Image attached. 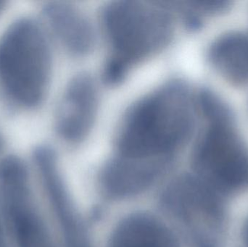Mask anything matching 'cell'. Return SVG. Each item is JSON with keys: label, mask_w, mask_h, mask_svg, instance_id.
Returning a JSON list of instances; mask_svg holds the SVG:
<instances>
[{"label": "cell", "mask_w": 248, "mask_h": 247, "mask_svg": "<svg viewBox=\"0 0 248 247\" xmlns=\"http://www.w3.org/2000/svg\"><path fill=\"white\" fill-rule=\"evenodd\" d=\"M197 98L181 80H172L136 102L116 137L118 156L170 162L190 139Z\"/></svg>", "instance_id": "cell-1"}, {"label": "cell", "mask_w": 248, "mask_h": 247, "mask_svg": "<svg viewBox=\"0 0 248 247\" xmlns=\"http://www.w3.org/2000/svg\"><path fill=\"white\" fill-rule=\"evenodd\" d=\"M100 18L110 46L103 73L109 86L120 84L133 67L163 50L174 33L171 7L160 2L110 1Z\"/></svg>", "instance_id": "cell-2"}, {"label": "cell", "mask_w": 248, "mask_h": 247, "mask_svg": "<svg viewBox=\"0 0 248 247\" xmlns=\"http://www.w3.org/2000/svg\"><path fill=\"white\" fill-rule=\"evenodd\" d=\"M197 101L207 126L194 149L193 175L223 197L247 191L248 147L231 110L210 90H201Z\"/></svg>", "instance_id": "cell-3"}, {"label": "cell", "mask_w": 248, "mask_h": 247, "mask_svg": "<svg viewBox=\"0 0 248 247\" xmlns=\"http://www.w3.org/2000/svg\"><path fill=\"white\" fill-rule=\"evenodd\" d=\"M50 46L33 19L16 20L0 36V87L16 104L37 107L45 100L52 73Z\"/></svg>", "instance_id": "cell-4"}, {"label": "cell", "mask_w": 248, "mask_h": 247, "mask_svg": "<svg viewBox=\"0 0 248 247\" xmlns=\"http://www.w3.org/2000/svg\"><path fill=\"white\" fill-rule=\"evenodd\" d=\"M165 207L183 225L192 247H224L227 216L223 196L187 175L166 191Z\"/></svg>", "instance_id": "cell-5"}, {"label": "cell", "mask_w": 248, "mask_h": 247, "mask_svg": "<svg viewBox=\"0 0 248 247\" xmlns=\"http://www.w3.org/2000/svg\"><path fill=\"white\" fill-rule=\"evenodd\" d=\"M0 199L17 247H55L32 195L25 162L13 155L0 161Z\"/></svg>", "instance_id": "cell-6"}, {"label": "cell", "mask_w": 248, "mask_h": 247, "mask_svg": "<svg viewBox=\"0 0 248 247\" xmlns=\"http://www.w3.org/2000/svg\"><path fill=\"white\" fill-rule=\"evenodd\" d=\"M33 158L65 247H93L65 187L55 151L50 146L41 145L33 151Z\"/></svg>", "instance_id": "cell-7"}, {"label": "cell", "mask_w": 248, "mask_h": 247, "mask_svg": "<svg viewBox=\"0 0 248 247\" xmlns=\"http://www.w3.org/2000/svg\"><path fill=\"white\" fill-rule=\"evenodd\" d=\"M100 96L90 74L81 73L71 78L61 97L55 118L58 136L70 144H78L89 136L98 113Z\"/></svg>", "instance_id": "cell-8"}, {"label": "cell", "mask_w": 248, "mask_h": 247, "mask_svg": "<svg viewBox=\"0 0 248 247\" xmlns=\"http://www.w3.org/2000/svg\"><path fill=\"white\" fill-rule=\"evenodd\" d=\"M44 18L61 44L74 56L84 57L95 45V32L88 17L77 6L66 1L46 3Z\"/></svg>", "instance_id": "cell-9"}, {"label": "cell", "mask_w": 248, "mask_h": 247, "mask_svg": "<svg viewBox=\"0 0 248 247\" xmlns=\"http://www.w3.org/2000/svg\"><path fill=\"white\" fill-rule=\"evenodd\" d=\"M170 162L128 159L116 155L102 174L106 191L114 197H125L147 188Z\"/></svg>", "instance_id": "cell-10"}, {"label": "cell", "mask_w": 248, "mask_h": 247, "mask_svg": "<svg viewBox=\"0 0 248 247\" xmlns=\"http://www.w3.org/2000/svg\"><path fill=\"white\" fill-rule=\"evenodd\" d=\"M212 68L234 86L248 84V34L230 32L221 35L208 48Z\"/></svg>", "instance_id": "cell-11"}, {"label": "cell", "mask_w": 248, "mask_h": 247, "mask_svg": "<svg viewBox=\"0 0 248 247\" xmlns=\"http://www.w3.org/2000/svg\"><path fill=\"white\" fill-rule=\"evenodd\" d=\"M170 229L150 215L137 213L124 219L113 232L110 247H177Z\"/></svg>", "instance_id": "cell-12"}, {"label": "cell", "mask_w": 248, "mask_h": 247, "mask_svg": "<svg viewBox=\"0 0 248 247\" xmlns=\"http://www.w3.org/2000/svg\"><path fill=\"white\" fill-rule=\"evenodd\" d=\"M2 225L0 221V247H7V242H6L5 236H4V232L3 230Z\"/></svg>", "instance_id": "cell-13"}, {"label": "cell", "mask_w": 248, "mask_h": 247, "mask_svg": "<svg viewBox=\"0 0 248 247\" xmlns=\"http://www.w3.org/2000/svg\"><path fill=\"white\" fill-rule=\"evenodd\" d=\"M244 239L246 242V245L248 247V219L247 223H246V226L244 228Z\"/></svg>", "instance_id": "cell-14"}, {"label": "cell", "mask_w": 248, "mask_h": 247, "mask_svg": "<svg viewBox=\"0 0 248 247\" xmlns=\"http://www.w3.org/2000/svg\"><path fill=\"white\" fill-rule=\"evenodd\" d=\"M4 4H5V1L0 0V12L2 10L3 7H4Z\"/></svg>", "instance_id": "cell-15"}, {"label": "cell", "mask_w": 248, "mask_h": 247, "mask_svg": "<svg viewBox=\"0 0 248 247\" xmlns=\"http://www.w3.org/2000/svg\"><path fill=\"white\" fill-rule=\"evenodd\" d=\"M3 146V139L2 136H1V133H0V151H1V148H2Z\"/></svg>", "instance_id": "cell-16"}]
</instances>
